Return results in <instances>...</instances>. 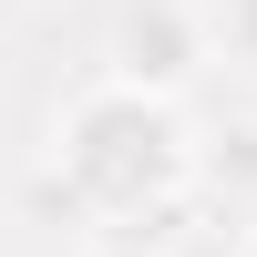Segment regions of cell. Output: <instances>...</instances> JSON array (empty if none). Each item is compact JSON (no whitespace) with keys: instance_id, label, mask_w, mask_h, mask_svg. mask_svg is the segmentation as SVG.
<instances>
[{"instance_id":"cell-1","label":"cell","mask_w":257,"mask_h":257,"mask_svg":"<svg viewBox=\"0 0 257 257\" xmlns=\"http://www.w3.org/2000/svg\"><path fill=\"white\" fill-rule=\"evenodd\" d=\"M196 134H185V113L165 93H134V82H82L72 103H62L52 123V175L62 196L82 206V216L103 226H144V237H165L185 206V185H196Z\"/></svg>"},{"instance_id":"cell-2","label":"cell","mask_w":257,"mask_h":257,"mask_svg":"<svg viewBox=\"0 0 257 257\" xmlns=\"http://www.w3.org/2000/svg\"><path fill=\"white\" fill-rule=\"evenodd\" d=\"M196 62H216L206 11H185V0H123V11H113V82L175 103L185 82H196Z\"/></svg>"},{"instance_id":"cell-3","label":"cell","mask_w":257,"mask_h":257,"mask_svg":"<svg viewBox=\"0 0 257 257\" xmlns=\"http://www.w3.org/2000/svg\"><path fill=\"white\" fill-rule=\"evenodd\" d=\"M206 185H226V196H257V123H237V134H216V155L196 165Z\"/></svg>"},{"instance_id":"cell-4","label":"cell","mask_w":257,"mask_h":257,"mask_svg":"<svg viewBox=\"0 0 257 257\" xmlns=\"http://www.w3.org/2000/svg\"><path fill=\"white\" fill-rule=\"evenodd\" d=\"M206 31H216V52L237 62V72H257V0H216V11H206Z\"/></svg>"},{"instance_id":"cell-5","label":"cell","mask_w":257,"mask_h":257,"mask_svg":"<svg viewBox=\"0 0 257 257\" xmlns=\"http://www.w3.org/2000/svg\"><path fill=\"white\" fill-rule=\"evenodd\" d=\"M247 257H257V237H247Z\"/></svg>"}]
</instances>
